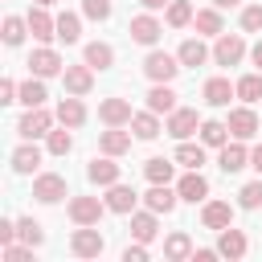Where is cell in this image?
I'll return each instance as SVG.
<instances>
[{"label": "cell", "instance_id": "1", "mask_svg": "<svg viewBox=\"0 0 262 262\" xmlns=\"http://www.w3.org/2000/svg\"><path fill=\"white\" fill-rule=\"evenodd\" d=\"M180 70H184V66H180V57H176V53L151 49V53L143 57V74H147L151 82H172V78H176Z\"/></svg>", "mask_w": 262, "mask_h": 262}, {"label": "cell", "instance_id": "2", "mask_svg": "<svg viewBox=\"0 0 262 262\" xmlns=\"http://www.w3.org/2000/svg\"><path fill=\"white\" fill-rule=\"evenodd\" d=\"M53 131V115L45 111V106H29L25 115H20V123H16V135L20 139H41V135H49Z\"/></svg>", "mask_w": 262, "mask_h": 262}, {"label": "cell", "instance_id": "3", "mask_svg": "<svg viewBox=\"0 0 262 262\" xmlns=\"http://www.w3.org/2000/svg\"><path fill=\"white\" fill-rule=\"evenodd\" d=\"M70 250H74V258H98V254L106 250V237H102L94 225H78L74 237H70Z\"/></svg>", "mask_w": 262, "mask_h": 262}, {"label": "cell", "instance_id": "4", "mask_svg": "<svg viewBox=\"0 0 262 262\" xmlns=\"http://www.w3.org/2000/svg\"><path fill=\"white\" fill-rule=\"evenodd\" d=\"M246 57V37L242 33H221L217 45H213V61L217 66H237Z\"/></svg>", "mask_w": 262, "mask_h": 262}, {"label": "cell", "instance_id": "5", "mask_svg": "<svg viewBox=\"0 0 262 262\" xmlns=\"http://www.w3.org/2000/svg\"><path fill=\"white\" fill-rule=\"evenodd\" d=\"M102 213H106V201H98V196H74L70 201V221L74 225H98Z\"/></svg>", "mask_w": 262, "mask_h": 262}, {"label": "cell", "instance_id": "6", "mask_svg": "<svg viewBox=\"0 0 262 262\" xmlns=\"http://www.w3.org/2000/svg\"><path fill=\"white\" fill-rule=\"evenodd\" d=\"M164 131H168L172 139H188L192 131H201V119H196V111H192V106H176V111L168 115Z\"/></svg>", "mask_w": 262, "mask_h": 262}, {"label": "cell", "instance_id": "7", "mask_svg": "<svg viewBox=\"0 0 262 262\" xmlns=\"http://www.w3.org/2000/svg\"><path fill=\"white\" fill-rule=\"evenodd\" d=\"M33 196H37L41 205H57V201L66 196V176H57V172H41V176L33 180Z\"/></svg>", "mask_w": 262, "mask_h": 262}, {"label": "cell", "instance_id": "8", "mask_svg": "<svg viewBox=\"0 0 262 262\" xmlns=\"http://www.w3.org/2000/svg\"><path fill=\"white\" fill-rule=\"evenodd\" d=\"M127 33H131V41H139V45H156V41H160V33H164V25H160L151 12H139V16H131Z\"/></svg>", "mask_w": 262, "mask_h": 262}, {"label": "cell", "instance_id": "9", "mask_svg": "<svg viewBox=\"0 0 262 262\" xmlns=\"http://www.w3.org/2000/svg\"><path fill=\"white\" fill-rule=\"evenodd\" d=\"M61 82H66V94H90V86H94V70L82 61V66H66L61 70Z\"/></svg>", "mask_w": 262, "mask_h": 262}, {"label": "cell", "instance_id": "10", "mask_svg": "<svg viewBox=\"0 0 262 262\" xmlns=\"http://www.w3.org/2000/svg\"><path fill=\"white\" fill-rule=\"evenodd\" d=\"M201 225L221 233L225 225H233V205H229V201H205V209H201Z\"/></svg>", "mask_w": 262, "mask_h": 262}, {"label": "cell", "instance_id": "11", "mask_svg": "<svg viewBox=\"0 0 262 262\" xmlns=\"http://www.w3.org/2000/svg\"><path fill=\"white\" fill-rule=\"evenodd\" d=\"M201 98H205L209 106H229V98H237V86H233L229 78H209V82L201 86Z\"/></svg>", "mask_w": 262, "mask_h": 262}, {"label": "cell", "instance_id": "12", "mask_svg": "<svg viewBox=\"0 0 262 262\" xmlns=\"http://www.w3.org/2000/svg\"><path fill=\"white\" fill-rule=\"evenodd\" d=\"M131 102L127 98H102L98 102V119L106 123V127H123V123H131Z\"/></svg>", "mask_w": 262, "mask_h": 262}, {"label": "cell", "instance_id": "13", "mask_svg": "<svg viewBox=\"0 0 262 262\" xmlns=\"http://www.w3.org/2000/svg\"><path fill=\"white\" fill-rule=\"evenodd\" d=\"M229 135L233 139H254L258 135V115L250 106H233L229 111Z\"/></svg>", "mask_w": 262, "mask_h": 262}, {"label": "cell", "instance_id": "14", "mask_svg": "<svg viewBox=\"0 0 262 262\" xmlns=\"http://www.w3.org/2000/svg\"><path fill=\"white\" fill-rule=\"evenodd\" d=\"M246 139H237V143H225V147H217L221 156H217V164H221V172L225 176H233V172H242V168H250V151L242 147Z\"/></svg>", "mask_w": 262, "mask_h": 262}, {"label": "cell", "instance_id": "15", "mask_svg": "<svg viewBox=\"0 0 262 262\" xmlns=\"http://www.w3.org/2000/svg\"><path fill=\"white\" fill-rule=\"evenodd\" d=\"M176 192H180V201H205L209 196V180L201 176V168H188L184 176H180V184H176Z\"/></svg>", "mask_w": 262, "mask_h": 262}, {"label": "cell", "instance_id": "16", "mask_svg": "<svg viewBox=\"0 0 262 262\" xmlns=\"http://www.w3.org/2000/svg\"><path fill=\"white\" fill-rule=\"evenodd\" d=\"M135 201H139V192L131 184H111L106 188V209L111 213H123L127 217V213H135Z\"/></svg>", "mask_w": 262, "mask_h": 262}, {"label": "cell", "instance_id": "17", "mask_svg": "<svg viewBox=\"0 0 262 262\" xmlns=\"http://www.w3.org/2000/svg\"><path fill=\"white\" fill-rule=\"evenodd\" d=\"M176 201H180V192H176V188H168V184H151V188H147V196H143V205H147L151 213H164V217L176 209Z\"/></svg>", "mask_w": 262, "mask_h": 262}, {"label": "cell", "instance_id": "18", "mask_svg": "<svg viewBox=\"0 0 262 262\" xmlns=\"http://www.w3.org/2000/svg\"><path fill=\"white\" fill-rule=\"evenodd\" d=\"M246 250H250L246 233H242V229H233V225H225V229H221V237H217V254H221V258H246Z\"/></svg>", "mask_w": 262, "mask_h": 262}, {"label": "cell", "instance_id": "19", "mask_svg": "<svg viewBox=\"0 0 262 262\" xmlns=\"http://www.w3.org/2000/svg\"><path fill=\"white\" fill-rule=\"evenodd\" d=\"M29 70L37 74V78H53V74H61L66 66H61V57L45 45V49H33V57H29Z\"/></svg>", "mask_w": 262, "mask_h": 262}, {"label": "cell", "instance_id": "20", "mask_svg": "<svg viewBox=\"0 0 262 262\" xmlns=\"http://www.w3.org/2000/svg\"><path fill=\"white\" fill-rule=\"evenodd\" d=\"M147 111L172 115V111H176V90H172L168 82H151V90H147Z\"/></svg>", "mask_w": 262, "mask_h": 262}, {"label": "cell", "instance_id": "21", "mask_svg": "<svg viewBox=\"0 0 262 262\" xmlns=\"http://www.w3.org/2000/svg\"><path fill=\"white\" fill-rule=\"evenodd\" d=\"M41 168V147L29 139V143H20L16 151H12V172L16 176H29V172H37Z\"/></svg>", "mask_w": 262, "mask_h": 262}, {"label": "cell", "instance_id": "22", "mask_svg": "<svg viewBox=\"0 0 262 262\" xmlns=\"http://www.w3.org/2000/svg\"><path fill=\"white\" fill-rule=\"evenodd\" d=\"M57 123H61V127H82V123H86V106H82L78 94H66V98L57 102Z\"/></svg>", "mask_w": 262, "mask_h": 262}, {"label": "cell", "instance_id": "23", "mask_svg": "<svg viewBox=\"0 0 262 262\" xmlns=\"http://www.w3.org/2000/svg\"><path fill=\"white\" fill-rule=\"evenodd\" d=\"M86 176H90L94 184H102V188H111V184H119V164H115V156H102V160H90V168H86Z\"/></svg>", "mask_w": 262, "mask_h": 262}, {"label": "cell", "instance_id": "24", "mask_svg": "<svg viewBox=\"0 0 262 262\" xmlns=\"http://www.w3.org/2000/svg\"><path fill=\"white\" fill-rule=\"evenodd\" d=\"M192 25H196L201 37H221V33H225V25H221V8H217V4H213V8H196Z\"/></svg>", "mask_w": 262, "mask_h": 262}, {"label": "cell", "instance_id": "25", "mask_svg": "<svg viewBox=\"0 0 262 262\" xmlns=\"http://www.w3.org/2000/svg\"><path fill=\"white\" fill-rule=\"evenodd\" d=\"M29 33H33L37 41H53V37H57V20H53V16L37 4V8L29 12Z\"/></svg>", "mask_w": 262, "mask_h": 262}, {"label": "cell", "instance_id": "26", "mask_svg": "<svg viewBox=\"0 0 262 262\" xmlns=\"http://www.w3.org/2000/svg\"><path fill=\"white\" fill-rule=\"evenodd\" d=\"M156 217H160V213H151V209L131 213V237H135V242H156V233H160Z\"/></svg>", "mask_w": 262, "mask_h": 262}, {"label": "cell", "instance_id": "27", "mask_svg": "<svg viewBox=\"0 0 262 262\" xmlns=\"http://www.w3.org/2000/svg\"><path fill=\"white\" fill-rule=\"evenodd\" d=\"M176 57H180V66H205L209 61V49H205V41L201 37H188V41H180V49H176Z\"/></svg>", "mask_w": 262, "mask_h": 262}, {"label": "cell", "instance_id": "28", "mask_svg": "<svg viewBox=\"0 0 262 262\" xmlns=\"http://www.w3.org/2000/svg\"><path fill=\"white\" fill-rule=\"evenodd\" d=\"M82 57H86V66H90V70H111V66H115V49H111L106 41H90Z\"/></svg>", "mask_w": 262, "mask_h": 262}, {"label": "cell", "instance_id": "29", "mask_svg": "<svg viewBox=\"0 0 262 262\" xmlns=\"http://www.w3.org/2000/svg\"><path fill=\"white\" fill-rule=\"evenodd\" d=\"M131 131H135V139H156L160 135V115L156 111H135L131 115Z\"/></svg>", "mask_w": 262, "mask_h": 262}, {"label": "cell", "instance_id": "30", "mask_svg": "<svg viewBox=\"0 0 262 262\" xmlns=\"http://www.w3.org/2000/svg\"><path fill=\"white\" fill-rule=\"evenodd\" d=\"M98 147H102V156H123V151H131V135L119 131V127H111V131L98 135Z\"/></svg>", "mask_w": 262, "mask_h": 262}, {"label": "cell", "instance_id": "31", "mask_svg": "<svg viewBox=\"0 0 262 262\" xmlns=\"http://www.w3.org/2000/svg\"><path fill=\"white\" fill-rule=\"evenodd\" d=\"M143 176H147L151 184H168V180L176 176V160H164V156H151V160L143 164Z\"/></svg>", "mask_w": 262, "mask_h": 262}, {"label": "cell", "instance_id": "32", "mask_svg": "<svg viewBox=\"0 0 262 262\" xmlns=\"http://www.w3.org/2000/svg\"><path fill=\"white\" fill-rule=\"evenodd\" d=\"M201 143H205V147H225V143H229V123L205 119V123H201Z\"/></svg>", "mask_w": 262, "mask_h": 262}, {"label": "cell", "instance_id": "33", "mask_svg": "<svg viewBox=\"0 0 262 262\" xmlns=\"http://www.w3.org/2000/svg\"><path fill=\"white\" fill-rule=\"evenodd\" d=\"M45 98H49V94H45V82H41L37 74H33L29 82H20V94H16V102H25V106H45Z\"/></svg>", "mask_w": 262, "mask_h": 262}, {"label": "cell", "instance_id": "34", "mask_svg": "<svg viewBox=\"0 0 262 262\" xmlns=\"http://www.w3.org/2000/svg\"><path fill=\"white\" fill-rule=\"evenodd\" d=\"M164 258H172V262H184V258H192V242H188V233H168V242H164Z\"/></svg>", "mask_w": 262, "mask_h": 262}, {"label": "cell", "instance_id": "35", "mask_svg": "<svg viewBox=\"0 0 262 262\" xmlns=\"http://www.w3.org/2000/svg\"><path fill=\"white\" fill-rule=\"evenodd\" d=\"M192 16H196V12H192V4H188V0H172V4L164 8V20H168L172 29H184V25H192Z\"/></svg>", "mask_w": 262, "mask_h": 262}, {"label": "cell", "instance_id": "36", "mask_svg": "<svg viewBox=\"0 0 262 262\" xmlns=\"http://www.w3.org/2000/svg\"><path fill=\"white\" fill-rule=\"evenodd\" d=\"M78 37H82V20H78V12H61V16H57V41L74 45Z\"/></svg>", "mask_w": 262, "mask_h": 262}, {"label": "cell", "instance_id": "37", "mask_svg": "<svg viewBox=\"0 0 262 262\" xmlns=\"http://www.w3.org/2000/svg\"><path fill=\"white\" fill-rule=\"evenodd\" d=\"M176 164H180V168H201V164H205V147L180 139V147H176Z\"/></svg>", "mask_w": 262, "mask_h": 262}, {"label": "cell", "instance_id": "38", "mask_svg": "<svg viewBox=\"0 0 262 262\" xmlns=\"http://www.w3.org/2000/svg\"><path fill=\"white\" fill-rule=\"evenodd\" d=\"M233 86H237V98H242V102H258V98H262V70H258V74L237 78Z\"/></svg>", "mask_w": 262, "mask_h": 262}, {"label": "cell", "instance_id": "39", "mask_svg": "<svg viewBox=\"0 0 262 262\" xmlns=\"http://www.w3.org/2000/svg\"><path fill=\"white\" fill-rule=\"evenodd\" d=\"M29 33V16H4V45H20Z\"/></svg>", "mask_w": 262, "mask_h": 262}, {"label": "cell", "instance_id": "40", "mask_svg": "<svg viewBox=\"0 0 262 262\" xmlns=\"http://www.w3.org/2000/svg\"><path fill=\"white\" fill-rule=\"evenodd\" d=\"M74 131V127H70ZM66 127L61 131H49L45 135V147H49V156H70V147H74V135H70Z\"/></svg>", "mask_w": 262, "mask_h": 262}, {"label": "cell", "instance_id": "41", "mask_svg": "<svg viewBox=\"0 0 262 262\" xmlns=\"http://www.w3.org/2000/svg\"><path fill=\"white\" fill-rule=\"evenodd\" d=\"M16 233H20V242H29L33 250H37V246L45 242V229H41V225H37L33 217H20V221H16Z\"/></svg>", "mask_w": 262, "mask_h": 262}, {"label": "cell", "instance_id": "42", "mask_svg": "<svg viewBox=\"0 0 262 262\" xmlns=\"http://www.w3.org/2000/svg\"><path fill=\"white\" fill-rule=\"evenodd\" d=\"M237 205H242V209H258V205H262V176H258V180H250V184H242Z\"/></svg>", "mask_w": 262, "mask_h": 262}, {"label": "cell", "instance_id": "43", "mask_svg": "<svg viewBox=\"0 0 262 262\" xmlns=\"http://www.w3.org/2000/svg\"><path fill=\"white\" fill-rule=\"evenodd\" d=\"M242 29L246 33H262V4H246L242 8Z\"/></svg>", "mask_w": 262, "mask_h": 262}, {"label": "cell", "instance_id": "44", "mask_svg": "<svg viewBox=\"0 0 262 262\" xmlns=\"http://www.w3.org/2000/svg\"><path fill=\"white\" fill-rule=\"evenodd\" d=\"M82 12L90 20H111V0H82Z\"/></svg>", "mask_w": 262, "mask_h": 262}, {"label": "cell", "instance_id": "45", "mask_svg": "<svg viewBox=\"0 0 262 262\" xmlns=\"http://www.w3.org/2000/svg\"><path fill=\"white\" fill-rule=\"evenodd\" d=\"M29 258H33V246H29V242H25V246H16V242L4 246V262H29Z\"/></svg>", "mask_w": 262, "mask_h": 262}, {"label": "cell", "instance_id": "46", "mask_svg": "<svg viewBox=\"0 0 262 262\" xmlns=\"http://www.w3.org/2000/svg\"><path fill=\"white\" fill-rule=\"evenodd\" d=\"M123 262H147V242H135L123 250Z\"/></svg>", "mask_w": 262, "mask_h": 262}, {"label": "cell", "instance_id": "47", "mask_svg": "<svg viewBox=\"0 0 262 262\" xmlns=\"http://www.w3.org/2000/svg\"><path fill=\"white\" fill-rule=\"evenodd\" d=\"M16 94H20V86H16L12 78H4V82H0V102H16Z\"/></svg>", "mask_w": 262, "mask_h": 262}, {"label": "cell", "instance_id": "48", "mask_svg": "<svg viewBox=\"0 0 262 262\" xmlns=\"http://www.w3.org/2000/svg\"><path fill=\"white\" fill-rule=\"evenodd\" d=\"M250 168H254V172H258V176H262V143H258V147H254V151H250Z\"/></svg>", "mask_w": 262, "mask_h": 262}, {"label": "cell", "instance_id": "49", "mask_svg": "<svg viewBox=\"0 0 262 262\" xmlns=\"http://www.w3.org/2000/svg\"><path fill=\"white\" fill-rule=\"evenodd\" d=\"M139 4H143V8H147V12H160V8H168V4H172V0H139Z\"/></svg>", "mask_w": 262, "mask_h": 262}, {"label": "cell", "instance_id": "50", "mask_svg": "<svg viewBox=\"0 0 262 262\" xmlns=\"http://www.w3.org/2000/svg\"><path fill=\"white\" fill-rule=\"evenodd\" d=\"M192 258H196V262H213V258H217V250H196Z\"/></svg>", "mask_w": 262, "mask_h": 262}, {"label": "cell", "instance_id": "51", "mask_svg": "<svg viewBox=\"0 0 262 262\" xmlns=\"http://www.w3.org/2000/svg\"><path fill=\"white\" fill-rule=\"evenodd\" d=\"M250 57H254V66H258V70H262V41H258V45H254V49H250Z\"/></svg>", "mask_w": 262, "mask_h": 262}, {"label": "cell", "instance_id": "52", "mask_svg": "<svg viewBox=\"0 0 262 262\" xmlns=\"http://www.w3.org/2000/svg\"><path fill=\"white\" fill-rule=\"evenodd\" d=\"M213 4H217V8H237L242 0H213Z\"/></svg>", "mask_w": 262, "mask_h": 262}, {"label": "cell", "instance_id": "53", "mask_svg": "<svg viewBox=\"0 0 262 262\" xmlns=\"http://www.w3.org/2000/svg\"><path fill=\"white\" fill-rule=\"evenodd\" d=\"M33 4H41V8H53V4H57V0H33Z\"/></svg>", "mask_w": 262, "mask_h": 262}]
</instances>
